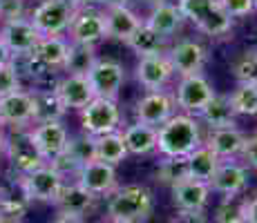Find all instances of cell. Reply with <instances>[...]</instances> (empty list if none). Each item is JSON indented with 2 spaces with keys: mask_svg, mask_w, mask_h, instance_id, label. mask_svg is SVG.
<instances>
[{
  "mask_svg": "<svg viewBox=\"0 0 257 223\" xmlns=\"http://www.w3.org/2000/svg\"><path fill=\"white\" fill-rule=\"evenodd\" d=\"M32 134H34V141H36L43 158L47 163L54 161L56 156H61L67 150V143H70V132H67V127L61 121L36 123Z\"/></svg>",
  "mask_w": 257,
  "mask_h": 223,
  "instance_id": "obj_17",
  "label": "cell"
},
{
  "mask_svg": "<svg viewBox=\"0 0 257 223\" xmlns=\"http://www.w3.org/2000/svg\"><path fill=\"white\" fill-rule=\"evenodd\" d=\"M177 103L175 94H168L166 89H157V92H148L146 96L137 103V121L146 123V125L159 127L164 125L170 116H175Z\"/></svg>",
  "mask_w": 257,
  "mask_h": 223,
  "instance_id": "obj_13",
  "label": "cell"
},
{
  "mask_svg": "<svg viewBox=\"0 0 257 223\" xmlns=\"http://www.w3.org/2000/svg\"><path fill=\"white\" fill-rule=\"evenodd\" d=\"M90 78V85L94 89V96L98 98H114L118 96L123 87V81H125V69H123L121 63L110 61V58H98L94 63V67L87 74Z\"/></svg>",
  "mask_w": 257,
  "mask_h": 223,
  "instance_id": "obj_10",
  "label": "cell"
},
{
  "mask_svg": "<svg viewBox=\"0 0 257 223\" xmlns=\"http://www.w3.org/2000/svg\"><path fill=\"white\" fill-rule=\"evenodd\" d=\"M43 34L36 29L32 18H16V21L0 23V41L7 45V49L16 56H29L41 43Z\"/></svg>",
  "mask_w": 257,
  "mask_h": 223,
  "instance_id": "obj_8",
  "label": "cell"
},
{
  "mask_svg": "<svg viewBox=\"0 0 257 223\" xmlns=\"http://www.w3.org/2000/svg\"><path fill=\"white\" fill-rule=\"evenodd\" d=\"M201 145V127L190 114H175L157 127V150L164 156L186 158Z\"/></svg>",
  "mask_w": 257,
  "mask_h": 223,
  "instance_id": "obj_1",
  "label": "cell"
},
{
  "mask_svg": "<svg viewBox=\"0 0 257 223\" xmlns=\"http://www.w3.org/2000/svg\"><path fill=\"white\" fill-rule=\"evenodd\" d=\"M3 150H5V136H3V132H0V154H3Z\"/></svg>",
  "mask_w": 257,
  "mask_h": 223,
  "instance_id": "obj_49",
  "label": "cell"
},
{
  "mask_svg": "<svg viewBox=\"0 0 257 223\" xmlns=\"http://www.w3.org/2000/svg\"><path fill=\"white\" fill-rule=\"evenodd\" d=\"M230 105L235 114H244V116H257V83L244 81L239 83L233 92L228 94Z\"/></svg>",
  "mask_w": 257,
  "mask_h": 223,
  "instance_id": "obj_33",
  "label": "cell"
},
{
  "mask_svg": "<svg viewBox=\"0 0 257 223\" xmlns=\"http://www.w3.org/2000/svg\"><path fill=\"white\" fill-rule=\"evenodd\" d=\"M172 223H206V216L201 212H184L179 210V214L175 216Z\"/></svg>",
  "mask_w": 257,
  "mask_h": 223,
  "instance_id": "obj_41",
  "label": "cell"
},
{
  "mask_svg": "<svg viewBox=\"0 0 257 223\" xmlns=\"http://www.w3.org/2000/svg\"><path fill=\"white\" fill-rule=\"evenodd\" d=\"M67 32H70L72 43L94 47V45L101 43L103 38H107L103 12H96V9H78Z\"/></svg>",
  "mask_w": 257,
  "mask_h": 223,
  "instance_id": "obj_15",
  "label": "cell"
},
{
  "mask_svg": "<svg viewBox=\"0 0 257 223\" xmlns=\"http://www.w3.org/2000/svg\"><path fill=\"white\" fill-rule=\"evenodd\" d=\"M246 185H248V172H246V167L230 161V158L228 161H221L215 176L210 178V190L224 194L226 199L241 194L246 190Z\"/></svg>",
  "mask_w": 257,
  "mask_h": 223,
  "instance_id": "obj_19",
  "label": "cell"
},
{
  "mask_svg": "<svg viewBox=\"0 0 257 223\" xmlns=\"http://www.w3.org/2000/svg\"><path fill=\"white\" fill-rule=\"evenodd\" d=\"M143 3H148V5H152V7H155V5H159V3H166V0H143Z\"/></svg>",
  "mask_w": 257,
  "mask_h": 223,
  "instance_id": "obj_47",
  "label": "cell"
},
{
  "mask_svg": "<svg viewBox=\"0 0 257 223\" xmlns=\"http://www.w3.org/2000/svg\"><path fill=\"white\" fill-rule=\"evenodd\" d=\"M246 201H235V196L226 199L217 207V214H215V221L217 223H246Z\"/></svg>",
  "mask_w": 257,
  "mask_h": 223,
  "instance_id": "obj_35",
  "label": "cell"
},
{
  "mask_svg": "<svg viewBox=\"0 0 257 223\" xmlns=\"http://www.w3.org/2000/svg\"><path fill=\"white\" fill-rule=\"evenodd\" d=\"M199 116L204 118V123L210 127V130H219V127H235V118L237 114L233 110V105H230V98L228 96H219V94H215V96L208 101V105L204 107V110L199 112Z\"/></svg>",
  "mask_w": 257,
  "mask_h": 223,
  "instance_id": "obj_28",
  "label": "cell"
},
{
  "mask_svg": "<svg viewBox=\"0 0 257 223\" xmlns=\"http://www.w3.org/2000/svg\"><path fill=\"white\" fill-rule=\"evenodd\" d=\"M21 89V76H18L16 61L0 65V96H7Z\"/></svg>",
  "mask_w": 257,
  "mask_h": 223,
  "instance_id": "obj_37",
  "label": "cell"
},
{
  "mask_svg": "<svg viewBox=\"0 0 257 223\" xmlns=\"http://www.w3.org/2000/svg\"><path fill=\"white\" fill-rule=\"evenodd\" d=\"M34 123V96L32 92L18 89L14 94L0 96V125L23 130Z\"/></svg>",
  "mask_w": 257,
  "mask_h": 223,
  "instance_id": "obj_12",
  "label": "cell"
},
{
  "mask_svg": "<svg viewBox=\"0 0 257 223\" xmlns=\"http://www.w3.org/2000/svg\"><path fill=\"white\" fill-rule=\"evenodd\" d=\"M94 138V158L103 163H110V165H118L123 158L127 156V147L123 141L121 132H110L103 134V136H92Z\"/></svg>",
  "mask_w": 257,
  "mask_h": 223,
  "instance_id": "obj_29",
  "label": "cell"
},
{
  "mask_svg": "<svg viewBox=\"0 0 257 223\" xmlns=\"http://www.w3.org/2000/svg\"><path fill=\"white\" fill-rule=\"evenodd\" d=\"M3 219H5V216H3V212H0V221H3Z\"/></svg>",
  "mask_w": 257,
  "mask_h": 223,
  "instance_id": "obj_52",
  "label": "cell"
},
{
  "mask_svg": "<svg viewBox=\"0 0 257 223\" xmlns=\"http://www.w3.org/2000/svg\"><path fill=\"white\" fill-rule=\"evenodd\" d=\"M25 18V0H0V23Z\"/></svg>",
  "mask_w": 257,
  "mask_h": 223,
  "instance_id": "obj_38",
  "label": "cell"
},
{
  "mask_svg": "<svg viewBox=\"0 0 257 223\" xmlns=\"http://www.w3.org/2000/svg\"><path fill=\"white\" fill-rule=\"evenodd\" d=\"M32 96H34V123L61 121V116L67 112L54 92H32Z\"/></svg>",
  "mask_w": 257,
  "mask_h": 223,
  "instance_id": "obj_31",
  "label": "cell"
},
{
  "mask_svg": "<svg viewBox=\"0 0 257 223\" xmlns=\"http://www.w3.org/2000/svg\"><path fill=\"white\" fill-rule=\"evenodd\" d=\"M65 185V176L52 167L49 163L36 167V170L21 174V190L27 201H41V203H54Z\"/></svg>",
  "mask_w": 257,
  "mask_h": 223,
  "instance_id": "obj_4",
  "label": "cell"
},
{
  "mask_svg": "<svg viewBox=\"0 0 257 223\" xmlns=\"http://www.w3.org/2000/svg\"><path fill=\"white\" fill-rule=\"evenodd\" d=\"M107 223H121V221H114V219H110V221H107Z\"/></svg>",
  "mask_w": 257,
  "mask_h": 223,
  "instance_id": "obj_50",
  "label": "cell"
},
{
  "mask_svg": "<svg viewBox=\"0 0 257 223\" xmlns=\"http://www.w3.org/2000/svg\"><path fill=\"white\" fill-rule=\"evenodd\" d=\"M67 52H70V43L63 36H43L41 43L36 45V49H34L29 56L36 63H41L43 67L58 69L65 65Z\"/></svg>",
  "mask_w": 257,
  "mask_h": 223,
  "instance_id": "obj_26",
  "label": "cell"
},
{
  "mask_svg": "<svg viewBox=\"0 0 257 223\" xmlns=\"http://www.w3.org/2000/svg\"><path fill=\"white\" fill-rule=\"evenodd\" d=\"M81 125L87 136H103V134L116 132L121 125V110L116 101L94 96V101L81 110Z\"/></svg>",
  "mask_w": 257,
  "mask_h": 223,
  "instance_id": "obj_6",
  "label": "cell"
},
{
  "mask_svg": "<svg viewBox=\"0 0 257 223\" xmlns=\"http://www.w3.org/2000/svg\"><path fill=\"white\" fill-rule=\"evenodd\" d=\"M76 183L81 187H85L94 196H107L116 190V170L114 165L103 161H92L83 163L76 172Z\"/></svg>",
  "mask_w": 257,
  "mask_h": 223,
  "instance_id": "obj_11",
  "label": "cell"
},
{
  "mask_svg": "<svg viewBox=\"0 0 257 223\" xmlns=\"http://www.w3.org/2000/svg\"><path fill=\"white\" fill-rule=\"evenodd\" d=\"M210 183L197 181V178H184L172 185V201L184 212H201L208 203Z\"/></svg>",
  "mask_w": 257,
  "mask_h": 223,
  "instance_id": "obj_20",
  "label": "cell"
},
{
  "mask_svg": "<svg viewBox=\"0 0 257 223\" xmlns=\"http://www.w3.org/2000/svg\"><path fill=\"white\" fill-rule=\"evenodd\" d=\"M221 158L210 150L206 143H201L197 150H192L186 156V167H188V178H197V181L210 183V178L215 176L217 167H219Z\"/></svg>",
  "mask_w": 257,
  "mask_h": 223,
  "instance_id": "obj_25",
  "label": "cell"
},
{
  "mask_svg": "<svg viewBox=\"0 0 257 223\" xmlns=\"http://www.w3.org/2000/svg\"><path fill=\"white\" fill-rule=\"evenodd\" d=\"M132 0H103L105 7H130Z\"/></svg>",
  "mask_w": 257,
  "mask_h": 223,
  "instance_id": "obj_46",
  "label": "cell"
},
{
  "mask_svg": "<svg viewBox=\"0 0 257 223\" xmlns=\"http://www.w3.org/2000/svg\"><path fill=\"white\" fill-rule=\"evenodd\" d=\"M175 76L172 63L166 54H150V56H141L137 63V81L146 92H157V89H166L170 78Z\"/></svg>",
  "mask_w": 257,
  "mask_h": 223,
  "instance_id": "obj_14",
  "label": "cell"
},
{
  "mask_svg": "<svg viewBox=\"0 0 257 223\" xmlns=\"http://www.w3.org/2000/svg\"><path fill=\"white\" fill-rule=\"evenodd\" d=\"M96 61L98 58H96L94 47H90V45L70 43V52H67L63 69H67V74H81V76H87Z\"/></svg>",
  "mask_w": 257,
  "mask_h": 223,
  "instance_id": "obj_32",
  "label": "cell"
},
{
  "mask_svg": "<svg viewBox=\"0 0 257 223\" xmlns=\"http://www.w3.org/2000/svg\"><path fill=\"white\" fill-rule=\"evenodd\" d=\"M94 201H96V196L90 194L85 187H81L76 181H74L72 185H67V183L63 185L61 194L56 196L54 205H56L61 212H67V214L83 216L94 207Z\"/></svg>",
  "mask_w": 257,
  "mask_h": 223,
  "instance_id": "obj_24",
  "label": "cell"
},
{
  "mask_svg": "<svg viewBox=\"0 0 257 223\" xmlns=\"http://www.w3.org/2000/svg\"><path fill=\"white\" fill-rule=\"evenodd\" d=\"M244 212H246V223H257V196L246 201Z\"/></svg>",
  "mask_w": 257,
  "mask_h": 223,
  "instance_id": "obj_42",
  "label": "cell"
},
{
  "mask_svg": "<svg viewBox=\"0 0 257 223\" xmlns=\"http://www.w3.org/2000/svg\"><path fill=\"white\" fill-rule=\"evenodd\" d=\"M5 150H7V156L12 161V165L16 167L21 174H27V172L36 170V167L45 165V158H43L41 150H38L36 141H34L32 130L23 127V130H14L5 138Z\"/></svg>",
  "mask_w": 257,
  "mask_h": 223,
  "instance_id": "obj_7",
  "label": "cell"
},
{
  "mask_svg": "<svg viewBox=\"0 0 257 223\" xmlns=\"http://www.w3.org/2000/svg\"><path fill=\"white\" fill-rule=\"evenodd\" d=\"M152 194L143 185L116 187L107 201V216L121 223H143L152 214Z\"/></svg>",
  "mask_w": 257,
  "mask_h": 223,
  "instance_id": "obj_2",
  "label": "cell"
},
{
  "mask_svg": "<svg viewBox=\"0 0 257 223\" xmlns=\"http://www.w3.org/2000/svg\"><path fill=\"white\" fill-rule=\"evenodd\" d=\"M121 134H123V141H125L127 154L141 156L157 150V127L137 121L135 125H127Z\"/></svg>",
  "mask_w": 257,
  "mask_h": 223,
  "instance_id": "obj_27",
  "label": "cell"
},
{
  "mask_svg": "<svg viewBox=\"0 0 257 223\" xmlns=\"http://www.w3.org/2000/svg\"><path fill=\"white\" fill-rule=\"evenodd\" d=\"M54 94L58 96V101H61V105L65 107V110L81 112L87 103L94 101V89L90 85V78L81 76V74H67L56 85Z\"/></svg>",
  "mask_w": 257,
  "mask_h": 223,
  "instance_id": "obj_18",
  "label": "cell"
},
{
  "mask_svg": "<svg viewBox=\"0 0 257 223\" xmlns=\"http://www.w3.org/2000/svg\"><path fill=\"white\" fill-rule=\"evenodd\" d=\"M0 223H23V219H3Z\"/></svg>",
  "mask_w": 257,
  "mask_h": 223,
  "instance_id": "obj_48",
  "label": "cell"
},
{
  "mask_svg": "<svg viewBox=\"0 0 257 223\" xmlns=\"http://www.w3.org/2000/svg\"><path fill=\"white\" fill-rule=\"evenodd\" d=\"M188 178V167H186V158L181 156H164V161L159 163V170H157V181L168 183V185H175V183Z\"/></svg>",
  "mask_w": 257,
  "mask_h": 223,
  "instance_id": "obj_34",
  "label": "cell"
},
{
  "mask_svg": "<svg viewBox=\"0 0 257 223\" xmlns=\"http://www.w3.org/2000/svg\"><path fill=\"white\" fill-rule=\"evenodd\" d=\"M235 78L239 83L244 81H255L257 83V49H250V52H244L237 63L233 65Z\"/></svg>",
  "mask_w": 257,
  "mask_h": 223,
  "instance_id": "obj_36",
  "label": "cell"
},
{
  "mask_svg": "<svg viewBox=\"0 0 257 223\" xmlns=\"http://www.w3.org/2000/svg\"><path fill=\"white\" fill-rule=\"evenodd\" d=\"M184 21H190L208 36H226L233 29V18L221 9L219 0H177Z\"/></svg>",
  "mask_w": 257,
  "mask_h": 223,
  "instance_id": "obj_3",
  "label": "cell"
},
{
  "mask_svg": "<svg viewBox=\"0 0 257 223\" xmlns=\"http://www.w3.org/2000/svg\"><path fill=\"white\" fill-rule=\"evenodd\" d=\"M253 7H255V9H257V0H253Z\"/></svg>",
  "mask_w": 257,
  "mask_h": 223,
  "instance_id": "obj_51",
  "label": "cell"
},
{
  "mask_svg": "<svg viewBox=\"0 0 257 223\" xmlns=\"http://www.w3.org/2000/svg\"><path fill=\"white\" fill-rule=\"evenodd\" d=\"M212 96H215V89L208 78L204 74H190V76H181L175 92V103L177 107L184 110V114H199Z\"/></svg>",
  "mask_w": 257,
  "mask_h": 223,
  "instance_id": "obj_9",
  "label": "cell"
},
{
  "mask_svg": "<svg viewBox=\"0 0 257 223\" xmlns=\"http://www.w3.org/2000/svg\"><path fill=\"white\" fill-rule=\"evenodd\" d=\"M103 18H105L107 38H114V41H123V43L130 41L132 34L143 25V21L130 7H105Z\"/></svg>",
  "mask_w": 257,
  "mask_h": 223,
  "instance_id": "obj_21",
  "label": "cell"
},
{
  "mask_svg": "<svg viewBox=\"0 0 257 223\" xmlns=\"http://www.w3.org/2000/svg\"><path fill=\"white\" fill-rule=\"evenodd\" d=\"M78 7L74 0H43L32 14V23L43 36H61L70 29Z\"/></svg>",
  "mask_w": 257,
  "mask_h": 223,
  "instance_id": "obj_5",
  "label": "cell"
},
{
  "mask_svg": "<svg viewBox=\"0 0 257 223\" xmlns=\"http://www.w3.org/2000/svg\"><path fill=\"white\" fill-rule=\"evenodd\" d=\"M127 45H130V49H135V52L139 54V58L150 56V54H166L168 52V38L157 34L155 29H150L146 23L132 34Z\"/></svg>",
  "mask_w": 257,
  "mask_h": 223,
  "instance_id": "obj_30",
  "label": "cell"
},
{
  "mask_svg": "<svg viewBox=\"0 0 257 223\" xmlns=\"http://www.w3.org/2000/svg\"><path fill=\"white\" fill-rule=\"evenodd\" d=\"M244 141H246V136L237 130V127H219V130H210L206 145H208L221 161H228V158H235L241 154Z\"/></svg>",
  "mask_w": 257,
  "mask_h": 223,
  "instance_id": "obj_22",
  "label": "cell"
},
{
  "mask_svg": "<svg viewBox=\"0 0 257 223\" xmlns=\"http://www.w3.org/2000/svg\"><path fill=\"white\" fill-rule=\"evenodd\" d=\"M221 9L228 14L230 18H241V16H248L253 12V0H219Z\"/></svg>",
  "mask_w": 257,
  "mask_h": 223,
  "instance_id": "obj_39",
  "label": "cell"
},
{
  "mask_svg": "<svg viewBox=\"0 0 257 223\" xmlns=\"http://www.w3.org/2000/svg\"><path fill=\"white\" fill-rule=\"evenodd\" d=\"M14 61V54L7 49V45L0 41V65H5V63H12Z\"/></svg>",
  "mask_w": 257,
  "mask_h": 223,
  "instance_id": "obj_44",
  "label": "cell"
},
{
  "mask_svg": "<svg viewBox=\"0 0 257 223\" xmlns=\"http://www.w3.org/2000/svg\"><path fill=\"white\" fill-rule=\"evenodd\" d=\"M241 156L248 161L250 167H257V134L248 136L244 141V150H241Z\"/></svg>",
  "mask_w": 257,
  "mask_h": 223,
  "instance_id": "obj_40",
  "label": "cell"
},
{
  "mask_svg": "<svg viewBox=\"0 0 257 223\" xmlns=\"http://www.w3.org/2000/svg\"><path fill=\"white\" fill-rule=\"evenodd\" d=\"M78 9H94L96 5H103V0H74Z\"/></svg>",
  "mask_w": 257,
  "mask_h": 223,
  "instance_id": "obj_45",
  "label": "cell"
},
{
  "mask_svg": "<svg viewBox=\"0 0 257 223\" xmlns=\"http://www.w3.org/2000/svg\"><path fill=\"white\" fill-rule=\"evenodd\" d=\"M150 29H155L157 34H161V36L170 38L172 34H177L181 29V25H184V16H181L179 7L172 3H159L152 7L150 16L143 21Z\"/></svg>",
  "mask_w": 257,
  "mask_h": 223,
  "instance_id": "obj_23",
  "label": "cell"
},
{
  "mask_svg": "<svg viewBox=\"0 0 257 223\" xmlns=\"http://www.w3.org/2000/svg\"><path fill=\"white\" fill-rule=\"evenodd\" d=\"M52 223H85V219L78 214H67V212H61Z\"/></svg>",
  "mask_w": 257,
  "mask_h": 223,
  "instance_id": "obj_43",
  "label": "cell"
},
{
  "mask_svg": "<svg viewBox=\"0 0 257 223\" xmlns=\"http://www.w3.org/2000/svg\"><path fill=\"white\" fill-rule=\"evenodd\" d=\"M168 58L172 63V69L179 76H190V74H201V69L206 65L208 52L201 43L197 41H179L172 49H168Z\"/></svg>",
  "mask_w": 257,
  "mask_h": 223,
  "instance_id": "obj_16",
  "label": "cell"
}]
</instances>
